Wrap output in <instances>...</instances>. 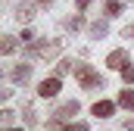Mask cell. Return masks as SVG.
<instances>
[{
  "instance_id": "d6986e66",
  "label": "cell",
  "mask_w": 134,
  "mask_h": 131,
  "mask_svg": "<svg viewBox=\"0 0 134 131\" xmlns=\"http://www.w3.org/2000/svg\"><path fill=\"white\" fill-rule=\"evenodd\" d=\"M22 41H25V44H31V41H34V31H31V28H25V31H22Z\"/></svg>"
},
{
  "instance_id": "7402d4cb",
  "label": "cell",
  "mask_w": 134,
  "mask_h": 131,
  "mask_svg": "<svg viewBox=\"0 0 134 131\" xmlns=\"http://www.w3.org/2000/svg\"><path fill=\"white\" fill-rule=\"evenodd\" d=\"M125 131H134V119H131V122H125Z\"/></svg>"
},
{
  "instance_id": "7a4b0ae2",
  "label": "cell",
  "mask_w": 134,
  "mask_h": 131,
  "mask_svg": "<svg viewBox=\"0 0 134 131\" xmlns=\"http://www.w3.org/2000/svg\"><path fill=\"white\" fill-rule=\"evenodd\" d=\"M75 75H78V81H81V88H84V91L103 88V78H100V72H94L91 66H84V63H75Z\"/></svg>"
},
{
  "instance_id": "30bf717a",
  "label": "cell",
  "mask_w": 134,
  "mask_h": 131,
  "mask_svg": "<svg viewBox=\"0 0 134 131\" xmlns=\"http://www.w3.org/2000/svg\"><path fill=\"white\" fill-rule=\"evenodd\" d=\"M119 106H122V109H134V91L125 88V91L119 94Z\"/></svg>"
},
{
  "instance_id": "e0dca14e",
  "label": "cell",
  "mask_w": 134,
  "mask_h": 131,
  "mask_svg": "<svg viewBox=\"0 0 134 131\" xmlns=\"http://www.w3.org/2000/svg\"><path fill=\"white\" fill-rule=\"evenodd\" d=\"M122 81H125V84H131V81H134V69H131V66L122 69Z\"/></svg>"
},
{
  "instance_id": "9a60e30c",
  "label": "cell",
  "mask_w": 134,
  "mask_h": 131,
  "mask_svg": "<svg viewBox=\"0 0 134 131\" xmlns=\"http://www.w3.org/2000/svg\"><path fill=\"white\" fill-rule=\"evenodd\" d=\"M106 28H109L106 22H94V25H91V37H103V34H106Z\"/></svg>"
},
{
  "instance_id": "6da1fadb",
  "label": "cell",
  "mask_w": 134,
  "mask_h": 131,
  "mask_svg": "<svg viewBox=\"0 0 134 131\" xmlns=\"http://www.w3.org/2000/svg\"><path fill=\"white\" fill-rule=\"evenodd\" d=\"M25 50H28V56H37V59H53V56L63 53V41L59 37H53V41H31Z\"/></svg>"
},
{
  "instance_id": "9c48e42d",
  "label": "cell",
  "mask_w": 134,
  "mask_h": 131,
  "mask_svg": "<svg viewBox=\"0 0 134 131\" xmlns=\"http://www.w3.org/2000/svg\"><path fill=\"white\" fill-rule=\"evenodd\" d=\"M31 16H34V6H31V3H19V6H16V19H19L22 25H25Z\"/></svg>"
},
{
  "instance_id": "5b68a950",
  "label": "cell",
  "mask_w": 134,
  "mask_h": 131,
  "mask_svg": "<svg viewBox=\"0 0 134 131\" xmlns=\"http://www.w3.org/2000/svg\"><path fill=\"white\" fill-rule=\"evenodd\" d=\"M106 66L115 69V72H122V69L128 66V53H125V50H112V53L106 56Z\"/></svg>"
},
{
  "instance_id": "603a6c76",
  "label": "cell",
  "mask_w": 134,
  "mask_h": 131,
  "mask_svg": "<svg viewBox=\"0 0 134 131\" xmlns=\"http://www.w3.org/2000/svg\"><path fill=\"white\" fill-rule=\"evenodd\" d=\"M6 131H25V128H6Z\"/></svg>"
},
{
  "instance_id": "ac0fdd59",
  "label": "cell",
  "mask_w": 134,
  "mask_h": 131,
  "mask_svg": "<svg viewBox=\"0 0 134 131\" xmlns=\"http://www.w3.org/2000/svg\"><path fill=\"white\" fill-rule=\"evenodd\" d=\"M0 119H3V125H6V128H9V122H13V119H16V112H13V109H3V112H0Z\"/></svg>"
},
{
  "instance_id": "ffe728a7",
  "label": "cell",
  "mask_w": 134,
  "mask_h": 131,
  "mask_svg": "<svg viewBox=\"0 0 134 131\" xmlns=\"http://www.w3.org/2000/svg\"><path fill=\"white\" fill-rule=\"evenodd\" d=\"M122 37H134V22H131V25H125V28H122Z\"/></svg>"
},
{
  "instance_id": "8fae6325",
  "label": "cell",
  "mask_w": 134,
  "mask_h": 131,
  "mask_svg": "<svg viewBox=\"0 0 134 131\" xmlns=\"http://www.w3.org/2000/svg\"><path fill=\"white\" fill-rule=\"evenodd\" d=\"M22 119H25V125H28V128H34V125H37V116H34V106H25V109H22Z\"/></svg>"
},
{
  "instance_id": "52a82bcc",
  "label": "cell",
  "mask_w": 134,
  "mask_h": 131,
  "mask_svg": "<svg viewBox=\"0 0 134 131\" xmlns=\"http://www.w3.org/2000/svg\"><path fill=\"white\" fill-rule=\"evenodd\" d=\"M91 112H94L97 119H109V116L115 112V103H109V100H97V103L91 106Z\"/></svg>"
},
{
  "instance_id": "44dd1931",
  "label": "cell",
  "mask_w": 134,
  "mask_h": 131,
  "mask_svg": "<svg viewBox=\"0 0 134 131\" xmlns=\"http://www.w3.org/2000/svg\"><path fill=\"white\" fill-rule=\"evenodd\" d=\"M91 3H94V0H78V13H84V9H87Z\"/></svg>"
},
{
  "instance_id": "ba28073f",
  "label": "cell",
  "mask_w": 134,
  "mask_h": 131,
  "mask_svg": "<svg viewBox=\"0 0 134 131\" xmlns=\"http://www.w3.org/2000/svg\"><path fill=\"white\" fill-rule=\"evenodd\" d=\"M50 131H87V122H75V125H63V119H53L50 125H47Z\"/></svg>"
},
{
  "instance_id": "7c38bea8",
  "label": "cell",
  "mask_w": 134,
  "mask_h": 131,
  "mask_svg": "<svg viewBox=\"0 0 134 131\" xmlns=\"http://www.w3.org/2000/svg\"><path fill=\"white\" fill-rule=\"evenodd\" d=\"M66 72H75V59H63V63L56 66V78H63Z\"/></svg>"
},
{
  "instance_id": "277c9868",
  "label": "cell",
  "mask_w": 134,
  "mask_h": 131,
  "mask_svg": "<svg viewBox=\"0 0 134 131\" xmlns=\"http://www.w3.org/2000/svg\"><path fill=\"white\" fill-rule=\"evenodd\" d=\"M9 81H13V84H28V81H31V66L28 63L13 66V69H9Z\"/></svg>"
},
{
  "instance_id": "2e32d148",
  "label": "cell",
  "mask_w": 134,
  "mask_h": 131,
  "mask_svg": "<svg viewBox=\"0 0 134 131\" xmlns=\"http://www.w3.org/2000/svg\"><path fill=\"white\" fill-rule=\"evenodd\" d=\"M66 28H69V31H78V28H84V19H81V16L69 19V22H66Z\"/></svg>"
},
{
  "instance_id": "5bb4252c",
  "label": "cell",
  "mask_w": 134,
  "mask_h": 131,
  "mask_svg": "<svg viewBox=\"0 0 134 131\" xmlns=\"http://www.w3.org/2000/svg\"><path fill=\"white\" fill-rule=\"evenodd\" d=\"M122 13V0H106V16H119Z\"/></svg>"
},
{
  "instance_id": "3957f363",
  "label": "cell",
  "mask_w": 134,
  "mask_h": 131,
  "mask_svg": "<svg viewBox=\"0 0 134 131\" xmlns=\"http://www.w3.org/2000/svg\"><path fill=\"white\" fill-rule=\"evenodd\" d=\"M59 91H63V78H56V75H53V78H44V81L37 84V94H41V97H44V100L56 97Z\"/></svg>"
},
{
  "instance_id": "8992f818",
  "label": "cell",
  "mask_w": 134,
  "mask_h": 131,
  "mask_svg": "<svg viewBox=\"0 0 134 131\" xmlns=\"http://www.w3.org/2000/svg\"><path fill=\"white\" fill-rule=\"evenodd\" d=\"M78 109H81V103H78V100H69V103H63L53 116H56V119H75V116H78Z\"/></svg>"
},
{
  "instance_id": "4fadbf2b",
  "label": "cell",
  "mask_w": 134,
  "mask_h": 131,
  "mask_svg": "<svg viewBox=\"0 0 134 131\" xmlns=\"http://www.w3.org/2000/svg\"><path fill=\"white\" fill-rule=\"evenodd\" d=\"M16 47H19V44H16V37H13V34H6V37H3V44H0V50H3L6 56H9V53H13Z\"/></svg>"
}]
</instances>
